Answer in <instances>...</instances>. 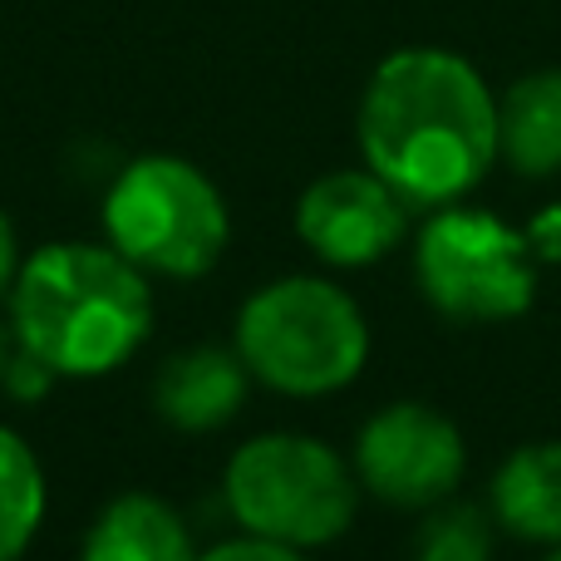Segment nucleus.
<instances>
[{"label": "nucleus", "instance_id": "18", "mask_svg": "<svg viewBox=\"0 0 561 561\" xmlns=\"http://www.w3.org/2000/svg\"><path fill=\"white\" fill-rule=\"evenodd\" d=\"M20 262H25V256H20V237H15V227H10L5 207H0V296H10Z\"/></svg>", "mask_w": 561, "mask_h": 561}, {"label": "nucleus", "instance_id": "3", "mask_svg": "<svg viewBox=\"0 0 561 561\" xmlns=\"http://www.w3.org/2000/svg\"><path fill=\"white\" fill-rule=\"evenodd\" d=\"M232 350L256 385L286 399H325L359 379L369 359V320L335 280L276 276L242 300Z\"/></svg>", "mask_w": 561, "mask_h": 561}, {"label": "nucleus", "instance_id": "15", "mask_svg": "<svg viewBox=\"0 0 561 561\" xmlns=\"http://www.w3.org/2000/svg\"><path fill=\"white\" fill-rule=\"evenodd\" d=\"M55 369L45 365L39 355H30V350H10V359H5V375H0V389H5L15 404H39V399L55 389Z\"/></svg>", "mask_w": 561, "mask_h": 561}, {"label": "nucleus", "instance_id": "14", "mask_svg": "<svg viewBox=\"0 0 561 561\" xmlns=\"http://www.w3.org/2000/svg\"><path fill=\"white\" fill-rule=\"evenodd\" d=\"M414 561H493V523L468 503H434L414 537Z\"/></svg>", "mask_w": 561, "mask_h": 561}, {"label": "nucleus", "instance_id": "7", "mask_svg": "<svg viewBox=\"0 0 561 561\" xmlns=\"http://www.w3.org/2000/svg\"><path fill=\"white\" fill-rule=\"evenodd\" d=\"M355 478L389 507H434L458 488L468 468L463 434L448 414L419 399L385 404L355 434Z\"/></svg>", "mask_w": 561, "mask_h": 561}, {"label": "nucleus", "instance_id": "4", "mask_svg": "<svg viewBox=\"0 0 561 561\" xmlns=\"http://www.w3.org/2000/svg\"><path fill=\"white\" fill-rule=\"evenodd\" d=\"M355 463L335 454L325 438L310 434H256L227 458L222 503L232 523L266 542L316 552L350 533L359 513Z\"/></svg>", "mask_w": 561, "mask_h": 561}, {"label": "nucleus", "instance_id": "1", "mask_svg": "<svg viewBox=\"0 0 561 561\" xmlns=\"http://www.w3.org/2000/svg\"><path fill=\"white\" fill-rule=\"evenodd\" d=\"M355 138L365 168L409 207H448L497 158V99L463 55L438 45L394 49L359 94Z\"/></svg>", "mask_w": 561, "mask_h": 561}, {"label": "nucleus", "instance_id": "17", "mask_svg": "<svg viewBox=\"0 0 561 561\" xmlns=\"http://www.w3.org/2000/svg\"><path fill=\"white\" fill-rule=\"evenodd\" d=\"M527 242H533L537 262H561V207L537 213V222L527 227Z\"/></svg>", "mask_w": 561, "mask_h": 561}, {"label": "nucleus", "instance_id": "8", "mask_svg": "<svg viewBox=\"0 0 561 561\" xmlns=\"http://www.w3.org/2000/svg\"><path fill=\"white\" fill-rule=\"evenodd\" d=\"M409 203L369 168H335L320 173L296 197V237L325 266L359 272L375 266L404 242Z\"/></svg>", "mask_w": 561, "mask_h": 561}, {"label": "nucleus", "instance_id": "13", "mask_svg": "<svg viewBox=\"0 0 561 561\" xmlns=\"http://www.w3.org/2000/svg\"><path fill=\"white\" fill-rule=\"evenodd\" d=\"M49 513L45 463L25 434L0 424V561H20L35 547Z\"/></svg>", "mask_w": 561, "mask_h": 561}, {"label": "nucleus", "instance_id": "5", "mask_svg": "<svg viewBox=\"0 0 561 561\" xmlns=\"http://www.w3.org/2000/svg\"><path fill=\"white\" fill-rule=\"evenodd\" d=\"M104 242L138 272L197 280L217 272L232 242V207L222 187L178 153H144L114 173L104 193Z\"/></svg>", "mask_w": 561, "mask_h": 561}, {"label": "nucleus", "instance_id": "19", "mask_svg": "<svg viewBox=\"0 0 561 561\" xmlns=\"http://www.w3.org/2000/svg\"><path fill=\"white\" fill-rule=\"evenodd\" d=\"M10 350H15V335H10V320H0V375H5Z\"/></svg>", "mask_w": 561, "mask_h": 561}, {"label": "nucleus", "instance_id": "2", "mask_svg": "<svg viewBox=\"0 0 561 561\" xmlns=\"http://www.w3.org/2000/svg\"><path fill=\"white\" fill-rule=\"evenodd\" d=\"M10 335L59 379H104L153 335V276L108 242H45L10 286Z\"/></svg>", "mask_w": 561, "mask_h": 561}, {"label": "nucleus", "instance_id": "10", "mask_svg": "<svg viewBox=\"0 0 561 561\" xmlns=\"http://www.w3.org/2000/svg\"><path fill=\"white\" fill-rule=\"evenodd\" d=\"M79 561H197L187 517L158 493H118L89 523Z\"/></svg>", "mask_w": 561, "mask_h": 561}, {"label": "nucleus", "instance_id": "6", "mask_svg": "<svg viewBox=\"0 0 561 561\" xmlns=\"http://www.w3.org/2000/svg\"><path fill=\"white\" fill-rule=\"evenodd\" d=\"M414 276L448 320H513L537 296V256L527 232L483 207H438L414 237Z\"/></svg>", "mask_w": 561, "mask_h": 561}, {"label": "nucleus", "instance_id": "16", "mask_svg": "<svg viewBox=\"0 0 561 561\" xmlns=\"http://www.w3.org/2000/svg\"><path fill=\"white\" fill-rule=\"evenodd\" d=\"M197 561H306V552L242 533V537H227V542H213L207 552H197Z\"/></svg>", "mask_w": 561, "mask_h": 561}, {"label": "nucleus", "instance_id": "12", "mask_svg": "<svg viewBox=\"0 0 561 561\" xmlns=\"http://www.w3.org/2000/svg\"><path fill=\"white\" fill-rule=\"evenodd\" d=\"M497 153L527 178L561 173V69L513 79L497 99Z\"/></svg>", "mask_w": 561, "mask_h": 561}, {"label": "nucleus", "instance_id": "20", "mask_svg": "<svg viewBox=\"0 0 561 561\" xmlns=\"http://www.w3.org/2000/svg\"><path fill=\"white\" fill-rule=\"evenodd\" d=\"M547 561H561V542H557V547H552V557H547Z\"/></svg>", "mask_w": 561, "mask_h": 561}, {"label": "nucleus", "instance_id": "9", "mask_svg": "<svg viewBox=\"0 0 561 561\" xmlns=\"http://www.w3.org/2000/svg\"><path fill=\"white\" fill-rule=\"evenodd\" d=\"M247 389H252V375L237 350L193 345L163 359L153 379V409L178 434H213L242 414Z\"/></svg>", "mask_w": 561, "mask_h": 561}, {"label": "nucleus", "instance_id": "11", "mask_svg": "<svg viewBox=\"0 0 561 561\" xmlns=\"http://www.w3.org/2000/svg\"><path fill=\"white\" fill-rule=\"evenodd\" d=\"M493 523L523 542H561V438L507 454L493 478Z\"/></svg>", "mask_w": 561, "mask_h": 561}]
</instances>
